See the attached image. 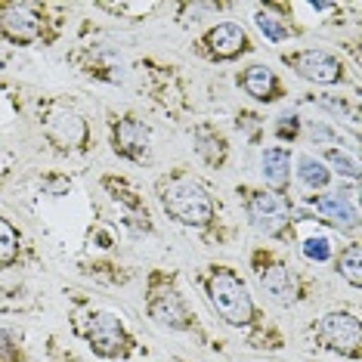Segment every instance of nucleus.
I'll list each match as a JSON object with an SVG mask.
<instances>
[{
    "label": "nucleus",
    "mask_w": 362,
    "mask_h": 362,
    "mask_svg": "<svg viewBox=\"0 0 362 362\" xmlns=\"http://www.w3.org/2000/svg\"><path fill=\"white\" fill-rule=\"evenodd\" d=\"M158 202L170 220H177L183 226H195V229L211 226L214 214H217L208 189L183 174L158 180Z\"/></svg>",
    "instance_id": "obj_1"
},
{
    "label": "nucleus",
    "mask_w": 362,
    "mask_h": 362,
    "mask_svg": "<svg viewBox=\"0 0 362 362\" xmlns=\"http://www.w3.org/2000/svg\"><path fill=\"white\" fill-rule=\"evenodd\" d=\"M204 294H208L214 313L233 328H245L257 319V307H254L248 285L242 276L229 267H208L204 276Z\"/></svg>",
    "instance_id": "obj_2"
},
{
    "label": "nucleus",
    "mask_w": 362,
    "mask_h": 362,
    "mask_svg": "<svg viewBox=\"0 0 362 362\" xmlns=\"http://www.w3.org/2000/svg\"><path fill=\"white\" fill-rule=\"evenodd\" d=\"M245 214L251 226L267 238H282L291 226V208L282 195L267 192V189H248L245 192Z\"/></svg>",
    "instance_id": "obj_3"
},
{
    "label": "nucleus",
    "mask_w": 362,
    "mask_h": 362,
    "mask_svg": "<svg viewBox=\"0 0 362 362\" xmlns=\"http://www.w3.org/2000/svg\"><path fill=\"white\" fill-rule=\"evenodd\" d=\"M146 310L161 328H174V332H186L192 328V313L180 298V291L174 288L170 279H164L155 273L149 279V298H146Z\"/></svg>",
    "instance_id": "obj_4"
},
{
    "label": "nucleus",
    "mask_w": 362,
    "mask_h": 362,
    "mask_svg": "<svg viewBox=\"0 0 362 362\" xmlns=\"http://www.w3.org/2000/svg\"><path fill=\"white\" fill-rule=\"evenodd\" d=\"M313 332H316V341L322 344L325 350L341 353V356H350V359L359 356L362 328H359V319L353 316V313H341V310L325 313Z\"/></svg>",
    "instance_id": "obj_5"
},
{
    "label": "nucleus",
    "mask_w": 362,
    "mask_h": 362,
    "mask_svg": "<svg viewBox=\"0 0 362 362\" xmlns=\"http://www.w3.org/2000/svg\"><path fill=\"white\" fill-rule=\"evenodd\" d=\"M254 276H257L260 288L269 294L276 303H294L300 298V282L298 276H294V269L288 267V263H282L276 257V254H257L254 257Z\"/></svg>",
    "instance_id": "obj_6"
},
{
    "label": "nucleus",
    "mask_w": 362,
    "mask_h": 362,
    "mask_svg": "<svg viewBox=\"0 0 362 362\" xmlns=\"http://www.w3.org/2000/svg\"><path fill=\"white\" fill-rule=\"evenodd\" d=\"M282 62L294 71L298 78L310 81V84H341L344 81V65L337 56H332L328 50H298V53H288L282 56Z\"/></svg>",
    "instance_id": "obj_7"
},
{
    "label": "nucleus",
    "mask_w": 362,
    "mask_h": 362,
    "mask_svg": "<svg viewBox=\"0 0 362 362\" xmlns=\"http://www.w3.org/2000/svg\"><path fill=\"white\" fill-rule=\"evenodd\" d=\"M87 344L103 359H124L130 353V337L115 313H96L87 325Z\"/></svg>",
    "instance_id": "obj_8"
},
{
    "label": "nucleus",
    "mask_w": 362,
    "mask_h": 362,
    "mask_svg": "<svg viewBox=\"0 0 362 362\" xmlns=\"http://www.w3.org/2000/svg\"><path fill=\"white\" fill-rule=\"evenodd\" d=\"M112 149L115 155L136 164H149L152 161V136L149 127L143 124L134 115H124L112 124Z\"/></svg>",
    "instance_id": "obj_9"
},
{
    "label": "nucleus",
    "mask_w": 362,
    "mask_h": 362,
    "mask_svg": "<svg viewBox=\"0 0 362 362\" xmlns=\"http://www.w3.org/2000/svg\"><path fill=\"white\" fill-rule=\"evenodd\" d=\"M44 130H47V136H50V143H56L65 152H84L90 143L87 121L71 109H56L50 118H47Z\"/></svg>",
    "instance_id": "obj_10"
},
{
    "label": "nucleus",
    "mask_w": 362,
    "mask_h": 362,
    "mask_svg": "<svg viewBox=\"0 0 362 362\" xmlns=\"http://www.w3.org/2000/svg\"><path fill=\"white\" fill-rule=\"evenodd\" d=\"M0 31L13 40V44H31L44 31L37 6L31 4H4L0 6Z\"/></svg>",
    "instance_id": "obj_11"
},
{
    "label": "nucleus",
    "mask_w": 362,
    "mask_h": 362,
    "mask_svg": "<svg viewBox=\"0 0 362 362\" xmlns=\"http://www.w3.org/2000/svg\"><path fill=\"white\" fill-rule=\"evenodd\" d=\"M202 47L211 59L229 62V59H235V56L248 53L251 44H248V35H245V28L238 25V22H217L214 28L204 31Z\"/></svg>",
    "instance_id": "obj_12"
},
{
    "label": "nucleus",
    "mask_w": 362,
    "mask_h": 362,
    "mask_svg": "<svg viewBox=\"0 0 362 362\" xmlns=\"http://www.w3.org/2000/svg\"><path fill=\"white\" fill-rule=\"evenodd\" d=\"M310 208L316 211L325 223H332L334 229H344V233H353V229L359 226L356 204L341 192L337 195H310Z\"/></svg>",
    "instance_id": "obj_13"
},
{
    "label": "nucleus",
    "mask_w": 362,
    "mask_h": 362,
    "mask_svg": "<svg viewBox=\"0 0 362 362\" xmlns=\"http://www.w3.org/2000/svg\"><path fill=\"white\" fill-rule=\"evenodd\" d=\"M238 84L257 103H276L279 96H282V84H279V78L267 65H251V69H245L242 75H238Z\"/></svg>",
    "instance_id": "obj_14"
},
{
    "label": "nucleus",
    "mask_w": 362,
    "mask_h": 362,
    "mask_svg": "<svg viewBox=\"0 0 362 362\" xmlns=\"http://www.w3.org/2000/svg\"><path fill=\"white\" fill-rule=\"evenodd\" d=\"M260 168H263L267 186L273 189L276 195H282L288 183H291V152H288L285 146H269L260 158Z\"/></svg>",
    "instance_id": "obj_15"
},
{
    "label": "nucleus",
    "mask_w": 362,
    "mask_h": 362,
    "mask_svg": "<svg viewBox=\"0 0 362 362\" xmlns=\"http://www.w3.org/2000/svg\"><path fill=\"white\" fill-rule=\"evenodd\" d=\"M195 152H199V158L208 164V168H223L229 146H226L223 134H217L214 127L202 124V127H195Z\"/></svg>",
    "instance_id": "obj_16"
},
{
    "label": "nucleus",
    "mask_w": 362,
    "mask_h": 362,
    "mask_svg": "<svg viewBox=\"0 0 362 362\" xmlns=\"http://www.w3.org/2000/svg\"><path fill=\"white\" fill-rule=\"evenodd\" d=\"M298 180L307 189H325L332 183V170H328L319 158H313V155H300L298 158Z\"/></svg>",
    "instance_id": "obj_17"
},
{
    "label": "nucleus",
    "mask_w": 362,
    "mask_h": 362,
    "mask_svg": "<svg viewBox=\"0 0 362 362\" xmlns=\"http://www.w3.org/2000/svg\"><path fill=\"white\" fill-rule=\"evenodd\" d=\"M359 257H362V248L356 242L347 245V248L337 254V276H341L344 282H350L353 288H362V263H359Z\"/></svg>",
    "instance_id": "obj_18"
},
{
    "label": "nucleus",
    "mask_w": 362,
    "mask_h": 362,
    "mask_svg": "<svg viewBox=\"0 0 362 362\" xmlns=\"http://www.w3.org/2000/svg\"><path fill=\"white\" fill-rule=\"evenodd\" d=\"M19 248H22L19 229L6 217H0V267H13L19 260Z\"/></svg>",
    "instance_id": "obj_19"
},
{
    "label": "nucleus",
    "mask_w": 362,
    "mask_h": 362,
    "mask_svg": "<svg viewBox=\"0 0 362 362\" xmlns=\"http://www.w3.org/2000/svg\"><path fill=\"white\" fill-rule=\"evenodd\" d=\"M254 22H257V28H260V35L267 37V40H273V44H282V40L288 37V28L282 25V22L276 19V16H269V13H263L257 10V16H254Z\"/></svg>",
    "instance_id": "obj_20"
},
{
    "label": "nucleus",
    "mask_w": 362,
    "mask_h": 362,
    "mask_svg": "<svg viewBox=\"0 0 362 362\" xmlns=\"http://www.w3.org/2000/svg\"><path fill=\"white\" fill-rule=\"evenodd\" d=\"M303 254H307V260H316V263H325L332 257V242H328L325 235H313L303 242Z\"/></svg>",
    "instance_id": "obj_21"
},
{
    "label": "nucleus",
    "mask_w": 362,
    "mask_h": 362,
    "mask_svg": "<svg viewBox=\"0 0 362 362\" xmlns=\"http://www.w3.org/2000/svg\"><path fill=\"white\" fill-rule=\"evenodd\" d=\"M103 10H109L115 16H130V19H143L155 10V4H103Z\"/></svg>",
    "instance_id": "obj_22"
},
{
    "label": "nucleus",
    "mask_w": 362,
    "mask_h": 362,
    "mask_svg": "<svg viewBox=\"0 0 362 362\" xmlns=\"http://www.w3.org/2000/svg\"><path fill=\"white\" fill-rule=\"evenodd\" d=\"M276 136L282 139V143L298 139L300 136V118H298V115H282V118L276 121Z\"/></svg>",
    "instance_id": "obj_23"
},
{
    "label": "nucleus",
    "mask_w": 362,
    "mask_h": 362,
    "mask_svg": "<svg viewBox=\"0 0 362 362\" xmlns=\"http://www.w3.org/2000/svg\"><path fill=\"white\" fill-rule=\"evenodd\" d=\"M325 158H328V161H332L334 168H337V174H344V177H353V180L359 177V164L353 161L350 155H344V152H337V149H328V152H325Z\"/></svg>",
    "instance_id": "obj_24"
},
{
    "label": "nucleus",
    "mask_w": 362,
    "mask_h": 362,
    "mask_svg": "<svg viewBox=\"0 0 362 362\" xmlns=\"http://www.w3.org/2000/svg\"><path fill=\"white\" fill-rule=\"evenodd\" d=\"M310 136L319 139V143H332V139H334V134L325 124H310Z\"/></svg>",
    "instance_id": "obj_25"
}]
</instances>
